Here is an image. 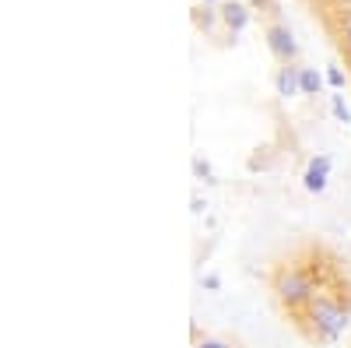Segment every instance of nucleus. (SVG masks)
Segmentation results:
<instances>
[{"mask_svg": "<svg viewBox=\"0 0 351 348\" xmlns=\"http://www.w3.org/2000/svg\"><path fill=\"white\" fill-rule=\"evenodd\" d=\"M260 292L288 338L327 348L351 327V253L324 232L291 236L263 257Z\"/></svg>", "mask_w": 351, "mask_h": 348, "instance_id": "f257e3e1", "label": "nucleus"}, {"mask_svg": "<svg viewBox=\"0 0 351 348\" xmlns=\"http://www.w3.org/2000/svg\"><path fill=\"white\" fill-rule=\"evenodd\" d=\"M190 348H250V345L239 334H232V331H221V327H211L204 321H193Z\"/></svg>", "mask_w": 351, "mask_h": 348, "instance_id": "f03ea898", "label": "nucleus"}, {"mask_svg": "<svg viewBox=\"0 0 351 348\" xmlns=\"http://www.w3.org/2000/svg\"><path fill=\"white\" fill-rule=\"evenodd\" d=\"M348 348H351V341H348Z\"/></svg>", "mask_w": 351, "mask_h": 348, "instance_id": "7ed1b4c3", "label": "nucleus"}]
</instances>
